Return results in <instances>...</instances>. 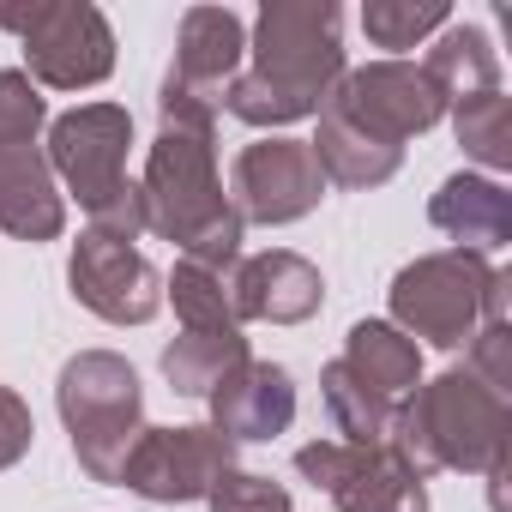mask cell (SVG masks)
<instances>
[{"mask_svg":"<svg viewBox=\"0 0 512 512\" xmlns=\"http://www.w3.org/2000/svg\"><path fill=\"white\" fill-rule=\"evenodd\" d=\"M344 73L338 0H266L253 25V67L235 73L223 109L247 127H290L320 115Z\"/></svg>","mask_w":512,"mask_h":512,"instance_id":"cell-1","label":"cell"},{"mask_svg":"<svg viewBox=\"0 0 512 512\" xmlns=\"http://www.w3.org/2000/svg\"><path fill=\"white\" fill-rule=\"evenodd\" d=\"M145 223L181 247V260L229 272L241 260V217L217 181L211 127H163L145 157Z\"/></svg>","mask_w":512,"mask_h":512,"instance_id":"cell-2","label":"cell"},{"mask_svg":"<svg viewBox=\"0 0 512 512\" xmlns=\"http://www.w3.org/2000/svg\"><path fill=\"white\" fill-rule=\"evenodd\" d=\"M506 434H512L506 392L482 386L470 368H446L440 380H422L392 422V446L416 476L434 470L488 476L506 464Z\"/></svg>","mask_w":512,"mask_h":512,"instance_id":"cell-3","label":"cell"},{"mask_svg":"<svg viewBox=\"0 0 512 512\" xmlns=\"http://www.w3.org/2000/svg\"><path fill=\"white\" fill-rule=\"evenodd\" d=\"M512 278L476 253H422L392 278V326L434 350H464L482 320H506Z\"/></svg>","mask_w":512,"mask_h":512,"instance_id":"cell-4","label":"cell"},{"mask_svg":"<svg viewBox=\"0 0 512 512\" xmlns=\"http://www.w3.org/2000/svg\"><path fill=\"white\" fill-rule=\"evenodd\" d=\"M55 404H61V422L73 434L79 470L91 482H115L133 440L145 434V392H139V374L127 368V356L79 350L55 380Z\"/></svg>","mask_w":512,"mask_h":512,"instance_id":"cell-5","label":"cell"},{"mask_svg":"<svg viewBox=\"0 0 512 512\" xmlns=\"http://www.w3.org/2000/svg\"><path fill=\"white\" fill-rule=\"evenodd\" d=\"M0 31H19L31 85L91 91L115 73V31L91 0H43V7L0 13Z\"/></svg>","mask_w":512,"mask_h":512,"instance_id":"cell-6","label":"cell"},{"mask_svg":"<svg viewBox=\"0 0 512 512\" xmlns=\"http://www.w3.org/2000/svg\"><path fill=\"white\" fill-rule=\"evenodd\" d=\"M247 55V31L229 7H187L175 37V67L163 79V127H211Z\"/></svg>","mask_w":512,"mask_h":512,"instance_id":"cell-7","label":"cell"},{"mask_svg":"<svg viewBox=\"0 0 512 512\" xmlns=\"http://www.w3.org/2000/svg\"><path fill=\"white\" fill-rule=\"evenodd\" d=\"M320 115L344 121L350 133H362V139H374V145L404 151V139L428 133V127L446 115V97H440L434 79H428L422 67H410V61H368V67H356V73L338 79V91L326 97Z\"/></svg>","mask_w":512,"mask_h":512,"instance_id":"cell-8","label":"cell"},{"mask_svg":"<svg viewBox=\"0 0 512 512\" xmlns=\"http://www.w3.org/2000/svg\"><path fill=\"white\" fill-rule=\"evenodd\" d=\"M127 145H133V115L121 103H79L49 121V169L55 181L97 217L109 211L133 181H127Z\"/></svg>","mask_w":512,"mask_h":512,"instance_id":"cell-9","label":"cell"},{"mask_svg":"<svg viewBox=\"0 0 512 512\" xmlns=\"http://www.w3.org/2000/svg\"><path fill=\"white\" fill-rule=\"evenodd\" d=\"M296 470L332 494L338 512H428L422 476L398 458V446H344V440H308L296 452Z\"/></svg>","mask_w":512,"mask_h":512,"instance_id":"cell-10","label":"cell"},{"mask_svg":"<svg viewBox=\"0 0 512 512\" xmlns=\"http://www.w3.org/2000/svg\"><path fill=\"white\" fill-rule=\"evenodd\" d=\"M67 284L73 296L109 320V326H145L157 308H163V278L157 266L145 260V253L133 241H115L103 229H85L73 241V260H67Z\"/></svg>","mask_w":512,"mask_h":512,"instance_id":"cell-11","label":"cell"},{"mask_svg":"<svg viewBox=\"0 0 512 512\" xmlns=\"http://www.w3.org/2000/svg\"><path fill=\"white\" fill-rule=\"evenodd\" d=\"M223 470H235V440L217 428H145L115 482L145 500H205Z\"/></svg>","mask_w":512,"mask_h":512,"instance_id":"cell-12","label":"cell"},{"mask_svg":"<svg viewBox=\"0 0 512 512\" xmlns=\"http://www.w3.org/2000/svg\"><path fill=\"white\" fill-rule=\"evenodd\" d=\"M235 217L241 223H296L326 199V175L308 151V139H260L235 157Z\"/></svg>","mask_w":512,"mask_h":512,"instance_id":"cell-13","label":"cell"},{"mask_svg":"<svg viewBox=\"0 0 512 512\" xmlns=\"http://www.w3.org/2000/svg\"><path fill=\"white\" fill-rule=\"evenodd\" d=\"M229 284V308L235 320H272V326H302L320 314L326 302V278L314 260L290 247H272V253H241V260L223 272Z\"/></svg>","mask_w":512,"mask_h":512,"instance_id":"cell-14","label":"cell"},{"mask_svg":"<svg viewBox=\"0 0 512 512\" xmlns=\"http://www.w3.org/2000/svg\"><path fill=\"white\" fill-rule=\"evenodd\" d=\"M211 428L223 434V440H278L290 422H296V380H290V368H278V362H241L235 374H223L217 386H211Z\"/></svg>","mask_w":512,"mask_h":512,"instance_id":"cell-15","label":"cell"},{"mask_svg":"<svg viewBox=\"0 0 512 512\" xmlns=\"http://www.w3.org/2000/svg\"><path fill=\"white\" fill-rule=\"evenodd\" d=\"M428 223L440 235L458 241V253H476V260H488V253H500L512 241V193L488 175H446L440 193L428 199Z\"/></svg>","mask_w":512,"mask_h":512,"instance_id":"cell-16","label":"cell"},{"mask_svg":"<svg viewBox=\"0 0 512 512\" xmlns=\"http://www.w3.org/2000/svg\"><path fill=\"white\" fill-rule=\"evenodd\" d=\"M0 229L19 241H55L67 229V199L55 187L43 145L0 151Z\"/></svg>","mask_w":512,"mask_h":512,"instance_id":"cell-17","label":"cell"},{"mask_svg":"<svg viewBox=\"0 0 512 512\" xmlns=\"http://www.w3.org/2000/svg\"><path fill=\"white\" fill-rule=\"evenodd\" d=\"M338 362H344L368 392H380V398H392V404H404V398L422 386V350H416V338H404L392 320H356Z\"/></svg>","mask_w":512,"mask_h":512,"instance_id":"cell-18","label":"cell"},{"mask_svg":"<svg viewBox=\"0 0 512 512\" xmlns=\"http://www.w3.org/2000/svg\"><path fill=\"white\" fill-rule=\"evenodd\" d=\"M422 73L434 79V91L446 97V109L470 103L482 91H500V55H494V43H488L482 25H446L440 43L428 49Z\"/></svg>","mask_w":512,"mask_h":512,"instance_id":"cell-19","label":"cell"},{"mask_svg":"<svg viewBox=\"0 0 512 512\" xmlns=\"http://www.w3.org/2000/svg\"><path fill=\"white\" fill-rule=\"evenodd\" d=\"M308 151H314L320 175H326V181H338V187H380V181H392V175H398V163H404V151H392V145H374V139L350 133V127H344V121H332V115H320V133L308 139Z\"/></svg>","mask_w":512,"mask_h":512,"instance_id":"cell-20","label":"cell"},{"mask_svg":"<svg viewBox=\"0 0 512 512\" xmlns=\"http://www.w3.org/2000/svg\"><path fill=\"white\" fill-rule=\"evenodd\" d=\"M247 362V338L241 326L235 332H181L169 350H163V380L181 392V398H211V386L223 374H235Z\"/></svg>","mask_w":512,"mask_h":512,"instance_id":"cell-21","label":"cell"},{"mask_svg":"<svg viewBox=\"0 0 512 512\" xmlns=\"http://www.w3.org/2000/svg\"><path fill=\"white\" fill-rule=\"evenodd\" d=\"M320 398H326V416H332V428L344 434V446H386V440H392L398 404L380 398V392H368L344 362H326Z\"/></svg>","mask_w":512,"mask_h":512,"instance_id":"cell-22","label":"cell"},{"mask_svg":"<svg viewBox=\"0 0 512 512\" xmlns=\"http://www.w3.org/2000/svg\"><path fill=\"white\" fill-rule=\"evenodd\" d=\"M452 133H458L464 157H476L488 169V181L500 169H512V103H506V91H482L470 103H452Z\"/></svg>","mask_w":512,"mask_h":512,"instance_id":"cell-23","label":"cell"},{"mask_svg":"<svg viewBox=\"0 0 512 512\" xmlns=\"http://www.w3.org/2000/svg\"><path fill=\"white\" fill-rule=\"evenodd\" d=\"M163 296L175 302L181 332H235V326H241L235 308H229V284H223V272H211V266L181 260V266L163 278Z\"/></svg>","mask_w":512,"mask_h":512,"instance_id":"cell-24","label":"cell"},{"mask_svg":"<svg viewBox=\"0 0 512 512\" xmlns=\"http://www.w3.org/2000/svg\"><path fill=\"white\" fill-rule=\"evenodd\" d=\"M452 7L446 0H368L362 7V31L374 49H416L422 37L446 31Z\"/></svg>","mask_w":512,"mask_h":512,"instance_id":"cell-25","label":"cell"},{"mask_svg":"<svg viewBox=\"0 0 512 512\" xmlns=\"http://www.w3.org/2000/svg\"><path fill=\"white\" fill-rule=\"evenodd\" d=\"M43 121H49V103L37 97L31 73L0 67V151H13V145H37Z\"/></svg>","mask_w":512,"mask_h":512,"instance_id":"cell-26","label":"cell"},{"mask_svg":"<svg viewBox=\"0 0 512 512\" xmlns=\"http://www.w3.org/2000/svg\"><path fill=\"white\" fill-rule=\"evenodd\" d=\"M205 500H211V512H290L284 482L253 476V470H223Z\"/></svg>","mask_w":512,"mask_h":512,"instance_id":"cell-27","label":"cell"},{"mask_svg":"<svg viewBox=\"0 0 512 512\" xmlns=\"http://www.w3.org/2000/svg\"><path fill=\"white\" fill-rule=\"evenodd\" d=\"M482 386H494V392H506L512 386V332H506V320H482L476 332H470V362H464Z\"/></svg>","mask_w":512,"mask_h":512,"instance_id":"cell-28","label":"cell"},{"mask_svg":"<svg viewBox=\"0 0 512 512\" xmlns=\"http://www.w3.org/2000/svg\"><path fill=\"white\" fill-rule=\"evenodd\" d=\"M37 440V422H31V404L13 392V386H0V470H13Z\"/></svg>","mask_w":512,"mask_h":512,"instance_id":"cell-29","label":"cell"}]
</instances>
